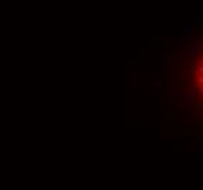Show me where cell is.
I'll return each instance as SVG.
<instances>
[{
    "label": "cell",
    "mask_w": 203,
    "mask_h": 190,
    "mask_svg": "<svg viewBox=\"0 0 203 190\" xmlns=\"http://www.w3.org/2000/svg\"><path fill=\"white\" fill-rule=\"evenodd\" d=\"M203 75V66H199L196 69V76H202Z\"/></svg>",
    "instance_id": "obj_1"
},
{
    "label": "cell",
    "mask_w": 203,
    "mask_h": 190,
    "mask_svg": "<svg viewBox=\"0 0 203 190\" xmlns=\"http://www.w3.org/2000/svg\"><path fill=\"white\" fill-rule=\"evenodd\" d=\"M203 85V76H197V85Z\"/></svg>",
    "instance_id": "obj_2"
}]
</instances>
